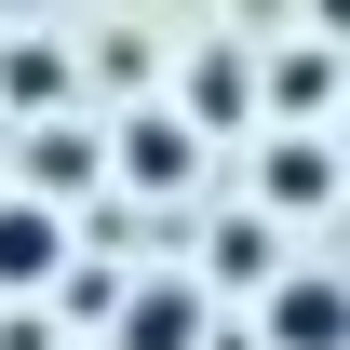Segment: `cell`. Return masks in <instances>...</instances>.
<instances>
[{
	"label": "cell",
	"instance_id": "obj_1",
	"mask_svg": "<svg viewBox=\"0 0 350 350\" xmlns=\"http://www.w3.org/2000/svg\"><path fill=\"white\" fill-rule=\"evenodd\" d=\"M27 283H68V229L54 202H0V297H27Z\"/></svg>",
	"mask_w": 350,
	"mask_h": 350
},
{
	"label": "cell",
	"instance_id": "obj_2",
	"mask_svg": "<svg viewBox=\"0 0 350 350\" xmlns=\"http://www.w3.org/2000/svg\"><path fill=\"white\" fill-rule=\"evenodd\" d=\"M269 350H350V283H269Z\"/></svg>",
	"mask_w": 350,
	"mask_h": 350
},
{
	"label": "cell",
	"instance_id": "obj_3",
	"mask_svg": "<svg viewBox=\"0 0 350 350\" xmlns=\"http://www.w3.org/2000/svg\"><path fill=\"white\" fill-rule=\"evenodd\" d=\"M122 350H202V283H135Z\"/></svg>",
	"mask_w": 350,
	"mask_h": 350
},
{
	"label": "cell",
	"instance_id": "obj_4",
	"mask_svg": "<svg viewBox=\"0 0 350 350\" xmlns=\"http://www.w3.org/2000/svg\"><path fill=\"white\" fill-rule=\"evenodd\" d=\"M189 162H202L189 122H135V135H122V175H135V189H189Z\"/></svg>",
	"mask_w": 350,
	"mask_h": 350
},
{
	"label": "cell",
	"instance_id": "obj_5",
	"mask_svg": "<svg viewBox=\"0 0 350 350\" xmlns=\"http://www.w3.org/2000/svg\"><path fill=\"white\" fill-rule=\"evenodd\" d=\"M269 202H283V216H310V202H337V162H323L310 135H283V148H269Z\"/></svg>",
	"mask_w": 350,
	"mask_h": 350
},
{
	"label": "cell",
	"instance_id": "obj_6",
	"mask_svg": "<svg viewBox=\"0 0 350 350\" xmlns=\"http://www.w3.org/2000/svg\"><path fill=\"white\" fill-rule=\"evenodd\" d=\"M323 94H337V54H283V68H269V108H283V122H310V108H323Z\"/></svg>",
	"mask_w": 350,
	"mask_h": 350
},
{
	"label": "cell",
	"instance_id": "obj_7",
	"mask_svg": "<svg viewBox=\"0 0 350 350\" xmlns=\"http://www.w3.org/2000/svg\"><path fill=\"white\" fill-rule=\"evenodd\" d=\"M0 94H14V108H54V94H68V54H54V41H14V54H0Z\"/></svg>",
	"mask_w": 350,
	"mask_h": 350
},
{
	"label": "cell",
	"instance_id": "obj_8",
	"mask_svg": "<svg viewBox=\"0 0 350 350\" xmlns=\"http://www.w3.org/2000/svg\"><path fill=\"white\" fill-rule=\"evenodd\" d=\"M27 175H41V189H94V135L41 122V135H27Z\"/></svg>",
	"mask_w": 350,
	"mask_h": 350
},
{
	"label": "cell",
	"instance_id": "obj_9",
	"mask_svg": "<svg viewBox=\"0 0 350 350\" xmlns=\"http://www.w3.org/2000/svg\"><path fill=\"white\" fill-rule=\"evenodd\" d=\"M323 27H350V0H323Z\"/></svg>",
	"mask_w": 350,
	"mask_h": 350
}]
</instances>
